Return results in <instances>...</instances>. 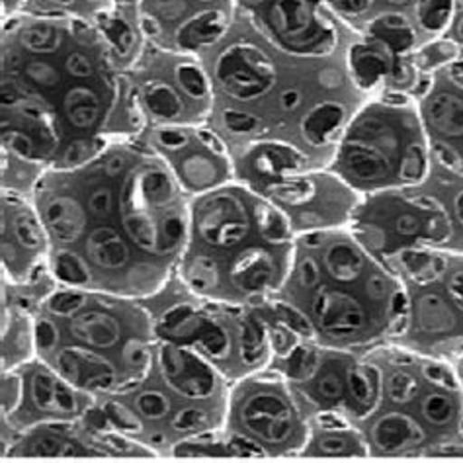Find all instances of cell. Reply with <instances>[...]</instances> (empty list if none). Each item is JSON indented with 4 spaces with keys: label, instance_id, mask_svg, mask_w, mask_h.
<instances>
[{
    "label": "cell",
    "instance_id": "7402d4cb",
    "mask_svg": "<svg viewBox=\"0 0 463 463\" xmlns=\"http://www.w3.org/2000/svg\"><path fill=\"white\" fill-rule=\"evenodd\" d=\"M53 272L61 282L71 286H82L89 282V268L79 254L71 250H59L53 257Z\"/></svg>",
    "mask_w": 463,
    "mask_h": 463
},
{
    "label": "cell",
    "instance_id": "5bb4252c",
    "mask_svg": "<svg viewBox=\"0 0 463 463\" xmlns=\"http://www.w3.org/2000/svg\"><path fill=\"white\" fill-rule=\"evenodd\" d=\"M42 222L55 241L69 245L84 235L89 213L84 210V203L72 194L50 192L42 202Z\"/></svg>",
    "mask_w": 463,
    "mask_h": 463
},
{
    "label": "cell",
    "instance_id": "8992f818",
    "mask_svg": "<svg viewBox=\"0 0 463 463\" xmlns=\"http://www.w3.org/2000/svg\"><path fill=\"white\" fill-rule=\"evenodd\" d=\"M136 10L145 38H168L182 52L217 47L239 16L237 0H137Z\"/></svg>",
    "mask_w": 463,
    "mask_h": 463
},
{
    "label": "cell",
    "instance_id": "d6986e66",
    "mask_svg": "<svg viewBox=\"0 0 463 463\" xmlns=\"http://www.w3.org/2000/svg\"><path fill=\"white\" fill-rule=\"evenodd\" d=\"M313 452L321 456H365L370 446L350 424H321V432L313 438Z\"/></svg>",
    "mask_w": 463,
    "mask_h": 463
},
{
    "label": "cell",
    "instance_id": "ac0fdd59",
    "mask_svg": "<svg viewBox=\"0 0 463 463\" xmlns=\"http://www.w3.org/2000/svg\"><path fill=\"white\" fill-rule=\"evenodd\" d=\"M69 331L72 338H77L79 343L94 348H112L121 336L119 323L112 315L102 311L79 313L75 319L71 321Z\"/></svg>",
    "mask_w": 463,
    "mask_h": 463
},
{
    "label": "cell",
    "instance_id": "277c9868",
    "mask_svg": "<svg viewBox=\"0 0 463 463\" xmlns=\"http://www.w3.org/2000/svg\"><path fill=\"white\" fill-rule=\"evenodd\" d=\"M399 266L411 289L405 331L430 358L454 362L463 354V252L405 250Z\"/></svg>",
    "mask_w": 463,
    "mask_h": 463
},
{
    "label": "cell",
    "instance_id": "30bf717a",
    "mask_svg": "<svg viewBox=\"0 0 463 463\" xmlns=\"http://www.w3.org/2000/svg\"><path fill=\"white\" fill-rule=\"evenodd\" d=\"M456 10L458 0H372L370 20L382 14L405 16L412 22V26L417 28L426 43L448 32Z\"/></svg>",
    "mask_w": 463,
    "mask_h": 463
},
{
    "label": "cell",
    "instance_id": "484cf974",
    "mask_svg": "<svg viewBox=\"0 0 463 463\" xmlns=\"http://www.w3.org/2000/svg\"><path fill=\"white\" fill-rule=\"evenodd\" d=\"M184 237H186V217H184V213H182V210L168 213L166 219L163 222L161 250H158V252L176 250L182 245Z\"/></svg>",
    "mask_w": 463,
    "mask_h": 463
},
{
    "label": "cell",
    "instance_id": "7a4b0ae2",
    "mask_svg": "<svg viewBox=\"0 0 463 463\" xmlns=\"http://www.w3.org/2000/svg\"><path fill=\"white\" fill-rule=\"evenodd\" d=\"M434 156L412 94H373L350 118L328 173L362 196L411 188L429 178Z\"/></svg>",
    "mask_w": 463,
    "mask_h": 463
},
{
    "label": "cell",
    "instance_id": "3957f363",
    "mask_svg": "<svg viewBox=\"0 0 463 463\" xmlns=\"http://www.w3.org/2000/svg\"><path fill=\"white\" fill-rule=\"evenodd\" d=\"M352 219L354 237L372 254L463 252V173L434 161L420 184L370 194Z\"/></svg>",
    "mask_w": 463,
    "mask_h": 463
},
{
    "label": "cell",
    "instance_id": "cb8c5ba5",
    "mask_svg": "<svg viewBox=\"0 0 463 463\" xmlns=\"http://www.w3.org/2000/svg\"><path fill=\"white\" fill-rule=\"evenodd\" d=\"M198 343L212 360H225L231 354V336L223 326L215 323H205L200 326Z\"/></svg>",
    "mask_w": 463,
    "mask_h": 463
},
{
    "label": "cell",
    "instance_id": "5b68a950",
    "mask_svg": "<svg viewBox=\"0 0 463 463\" xmlns=\"http://www.w3.org/2000/svg\"><path fill=\"white\" fill-rule=\"evenodd\" d=\"M245 16L279 50L301 57L338 52L343 32L358 33L372 16V0H237Z\"/></svg>",
    "mask_w": 463,
    "mask_h": 463
},
{
    "label": "cell",
    "instance_id": "8fae6325",
    "mask_svg": "<svg viewBox=\"0 0 463 463\" xmlns=\"http://www.w3.org/2000/svg\"><path fill=\"white\" fill-rule=\"evenodd\" d=\"M163 380L176 393L190 399H205L213 393L215 377L210 365L175 345H163L158 352Z\"/></svg>",
    "mask_w": 463,
    "mask_h": 463
},
{
    "label": "cell",
    "instance_id": "6da1fadb",
    "mask_svg": "<svg viewBox=\"0 0 463 463\" xmlns=\"http://www.w3.org/2000/svg\"><path fill=\"white\" fill-rule=\"evenodd\" d=\"M237 40L227 42L213 61L212 80L235 106L222 109V124L229 136L254 139L257 114L270 112L266 141L291 145L313 165V153L331 156L350 118L352 94H365L352 79L348 65L328 57H301L279 50L242 16Z\"/></svg>",
    "mask_w": 463,
    "mask_h": 463
},
{
    "label": "cell",
    "instance_id": "d6a6232c",
    "mask_svg": "<svg viewBox=\"0 0 463 463\" xmlns=\"http://www.w3.org/2000/svg\"><path fill=\"white\" fill-rule=\"evenodd\" d=\"M33 335H35V345H38V348L43 352L52 350L59 340V331L55 328V325L47 319H40L35 323Z\"/></svg>",
    "mask_w": 463,
    "mask_h": 463
},
{
    "label": "cell",
    "instance_id": "83f0119b",
    "mask_svg": "<svg viewBox=\"0 0 463 463\" xmlns=\"http://www.w3.org/2000/svg\"><path fill=\"white\" fill-rule=\"evenodd\" d=\"M32 452L38 456H72L82 454V448L75 442H69L61 436H42L38 442L32 446Z\"/></svg>",
    "mask_w": 463,
    "mask_h": 463
},
{
    "label": "cell",
    "instance_id": "9a60e30c",
    "mask_svg": "<svg viewBox=\"0 0 463 463\" xmlns=\"http://www.w3.org/2000/svg\"><path fill=\"white\" fill-rule=\"evenodd\" d=\"M72 383H67L47 370H38L32 377V401L43 412L75 414L79 401Z\"/></svg>",
    "mask_w": 463,
    "mask_h": 463
},
{
    "label": "cell",
    "instance_id": "603a6c76",
    "mask_svg": "<svg viewBox=\"0 0 463 463\" xmlns=\"http://www.w3.org/2000/svg\"><path fill=\"white\" fill-rule=\"evenodd\" d=\"M186 279L200 294H207L219 284V266L212 257L202 254V257H196L188 264Z\"/></svg>",
    "mask_w": 463,
    "mask_h": 463
},
{
    "label": "cell",
    "instance_id": "52a82bcc",
    "mask_svg": "<svg viewBox=\"0 0 463 463\" xmlns=\"http://www.w3.org/2000/svg\"><path fill=\"white\" fill-rule=\"evenodd\" d=\"M436 163L463 173V52L412 92Z\"/></svg>",
    "mask_w": 463,
    "mask_h": 463
},
{
    "label": "cell",
    "instance_id": "ffe728a7",
    "mask_svg": "<svg viewBox=\"0 0 463 463\" xmlns=\"http://www.w3.org/2000/svg\"><path fill=\"white\" fill-rule=\"evenodd\" d=\"M270 335L268 325L259 317H245L239 326V358L249 370L260 368L270 354Z\"/></svg>",
    "mask_w": 463,
    "mask_h": 463
},
{
    "label": "cell",
    "instance_id": "8d00e7d4",
    "mask_svg": "<svg viewBox=\"0 0 463 463\" xmlns=\"http://www.w3.org/2000/svg\"><path fill=\"white\" fill-rule=\"evenodd\" d=\"M458 5H459V6H463V0H458Z\"/></svg>",
    "mask_w": 463,
    "mask_h": 463
},
{
    "label": "cell",
    "instance_id": "e575fe53",
    "mask_svg": "<svg viewBox=\"0 0 463 463\" xmlns=\"http://www.w3.org/2000/svg\"><path fill=\"white\" fill-rule=\"evenodd\" d=\"M452 365H454V370H456V373H458V380H459L461 392H463V354H461L459 358H456V360L452 362Z\"/></svg>",
    "mask_w": 463,
    "mask_h": 463
},
{
    "label": "cell",
    "instance_id": "2e32d148",
    "mask_svg": "<svg viewBox=\"0 0 463 463\" xmlns=\"http://www.w3.org/2000/svg\"><path fill=\"white\" fill-rule=\"evenodd\" d=\"M348 365H346L345 373L336 372L335 368H325V360H323V354H321V362H319V365H317L315 373L309 377V380L301 382V383H307V382L313 383L309 397L315 401L317 405L326 407V411H323V412H336V414H340V417H343V411H346L345 397L348 395V399H350L348 383H346ZM350 405H352V401H350ZM352 411H354V409H352Z\"/></svg>",
    "mask_w": 463,
    "mask_h": 463
},
{
    "label": "cell",
    "instance_id": "d4e9b609",
    "mask_svg": "<svg viewBox=\"0 0 463 463\" xmlns=\"http://www.w3.org/2000/svg\"><path fill=\"white\" fill-rule=\"evenodd\" d=\"M133 405H136L137 412L149 420H163L170 412V399L158 389H145L136 397Z\"/></svg>",
    "mask_w": 463,
    "mask_h": 463
},
{
    "label": "cell",
    "instance_id": "4fadbf2b",
    "mask_svg": "<svg viewBox=\"0 0 463 463\" xmlns=\"http://www.w3.org/2000/svg\"><path fill=\"white\" fill-rule=\"evenodd\" d=\"M116 6V0H3L5 18L22 14L35 18H84L94 22Z\"/></svg>",
    "mask_w": 463,
    "mask_h": 463
},
{
    "label": "cell",
    "instance_id": "7c38bea8",
    "mask_svg": "<svg viewBox=\"0 0 463 463\" xmlns=\"http://www.w3.org/2000/svg\"><path fill=\"white\" fill-rule=\"evenodd\" d=\"M59 373L82 392H109L116 385V365L82 346H65L57 354Z\"/></svg>",
    "mask_w": 463,
    "mask_h": 463
},
{
    "label": "cell",
    "instance_id": "1f68e13d",
    "mask_svg": "<svg viewBox=\"0 0 463 463\" xmlns=\"http://www.w3.org/2000/svg\"><path fill=\"white\" fill-rule=\"evenodd\" d=\"M121 356H124V362L129 365L131 370L147 368L149 350L141 343V340L131 338L129 343L124 346V350H121Z\"/></svg>",
    "mask_w": 463,
    "mask_h": 463
},
{
    "label": "cell",
    "instance_id": "44dd1931",
    "mask_svg": "<svg viewBox=\"0 0 463 463\" xmlns=\"http://www.w3.org/2000/svg\"><path fill=\"white\" fill-rule=\"evenodd\" d=\"M12 233L26 250H40L43 247V227L28 207L20 210L12 217Z\"/></svg>",
    "mask_w": 463,
    "mask_h": 463
},
{
    "label": "cell",
    "instance_id": "4316f807",
    "mask_svg": "<svg viewBox=\"0 0 463 463\" xmlns=\"http://www.w3.org/2000/svg\"><path fill=\"white\" fill-rule=\"evenodd\" d=\"M163 328L170 336H188L198 331L200 323L190 307H175L163 317Z\"/></svg>",
    "mask_w": 463,
    "mask_h": 463
},
{
    "label": "cell",
    "instance_id": "f1b7e54d",
    "mask_svg": "<svg viewBox=\"0 0 463 463\" xmlns=\"http://www.w3.org/2000/svg\"><path fill=\"white\" fill-rule=\"evenodd\" d=\"M207 424H210V414H207L202 407L180 409L176 412V417L173 419V429L184 434L202 430Z\"/></svg>",
    "mask_w": 463,
    "mask_h": 463
},
{
    "label": "cell",
    "instance_id": "4dcf8cb0",
    "mask_svg": "<svg viewBox=\"0 0 463 463\" xmlns=\"http://www.w3.org/2000/svg\"><path fill=\"white\" fill-rule=\"evenodd\" d=\"M108 417L112 420L118 429L126 430V432H139L141 430V422L139 419L133 414V411H129L128 407H121L116 403L108 405Z\"/></svg>",
    "mask_w": 463,
    "mask_h": 463
},
{
    "label": "cell",
    "instance_id": "d590c367",
    "mask_svg": "<svg viewBox=\"0 0 463 463\" xmlns=\"http://www.w3.org/2000/svg\"><path fill=\"white\" fill-rule=\"evenodd\" d=\"M116 3L121 6H136L137 0H116Z\"/></svg>",
    "mask_w": 463,
    "mask_h": 463
},
{
    "label": "cell",
    "instance_id": "9c48e42d",
    "mask_svg": "<svg viewBox=\"0 0 463 463\" xmlns=\"http://www.w3.org/2000/svg\"><path fill=\"white\" fill-rule=\"evenodd\" d=\"M133 92L145 118L151 116L158 126H184V121L194 116L192 109H188V102L207 109V106L194 100L186 89L182 79V57L175 59L173 63V80L163 75H149Z\"/></svg>",
    "mask_w": 463,
    "mask_h": 463
},
{
    "label": "cell",
    "instance_id": "f546056e",
    "mask_svg": "<svg viewBox=\"0 0 463 463\" xmlns=\"http://www.w3.org/2000/svg\"><path fill=\"white\" fill-rule=\"evenodd\" d=\"M84 299L82 294H77V291H63V294H57L50 299V309L57 315H72L79 309L84 307Z\"/></svg>",
    "mask_w": 463,
    "mask_h": 463
},
{
    "label": "cell",
    "instance_id": "ba28073f",
    "mask_svg": "<svg viewBox=\"0 0 463 463\" xmlns=\"http://www.w3.org/2000/svg\"><path fill=\"white\" fill-rule=\"evenodd\" d=\"M237 419L247 436L268 452L299 449L306 442V426L299 407L278 382H260L242 395Z\"/></svg>",
    "mask_w": 463,
    "mask_h": 463
},
{
    "label": "cell",
    "instance_id": "e0dca14e",
    "mask_svg": "<svg viewBox=\"0 0 463 463\" xmlns=\"http://www.w3.org/2000/svg\"><path fill=\"white\" fill-rule=\"evenodd\" d=\"M87 254L94 266L116 270L129 262V247L112 225H99L87 235Z\"/></svg>",
    "mask_w": 463,
    "mask_h": 463
},
{
    "label": "cell",
    "instance_id": "836d02e7",
    "mask_svg": "<svg viewBox=\"0 0 463 463\" xmlns=\"http://www.w3.org/2000/svg\"><path fill=\"white\" fill-rule=\"evenodd\" d=\"M444 38H448L449 42H454L456 45H459L463 50V6L458 5L454 20H452V24H449V28L444 33Z\"/></svg>",
    "mask_w": 463,
    "mask_h": 463
}]
</instances>
